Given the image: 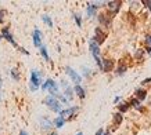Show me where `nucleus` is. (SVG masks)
<instances>
[{"mask_svg":"<svg viewBox=\"0 0 151 135\" xmlns=\"http://www.w3.org/2000/svg\"><path fill=\"white\" fill-rule=\"evenodd\" d=\"M42 19H43V22L46 23L49 28L53 26V21H51V18L49 17V15H43V17H42Z\"/></svg>","mask_w":151,"mask_h":135,"instance_id":"obj_20","label":"nucleus"},{"mask_svg":"<svg viewBox=\"0 0 151 135\" xmlns=\"http://www.w3.org/2000/svg\"><path fill=\"white\" fill-rule=\"evenodd\" d=\"M146 6H148V9H150V11H151V1H143Z\"/></svg>","mask_w":151,"mask_h":135,"instance_id":"obj_30","label":"nucleus"},{"mask_svg":"<svg viewBox=\"0 0 151 135\" xmlns=\"http://www.w3.org/2000/svg\"><path fill=\"white\" fill-rule=\"evenodd\" d=\"M129 108H130V104H121L119 105V110H121V112H126Z\"/></svg>","mask_w":151,"mask_h":135,"instance_id":"obj_23","label":"nucleus"},{"mask_svg":"<svg viewBox=\"0 0 151 135\" xmlns=\"http://www.w3.org/2000/svg\"><path fill=\"white\" fill-rule=\"evenodd\" d=\"M99 21H100V23L104 25V26H107V28L111 26V17L105 15V14H100V15H99Z\"/></svg>","mask_w":151,"mask_h":135,"instance_id":"obj_12","label":"nucleus"},{"mask_svg":"<svg viewBox=\"0 0 151 135\" xmlns=\"http://www.w3.org/2000/svg\"><path fill=\"white\" fill-rule=\"evenodd\" d=\"M146 40H147V43L151 45V36H150V35H148V36H146Z\"/></svg>","mask_w":151,"mask_h":135,"instance_id":"obj_29","label":"nucleus"},{"mask_svg":"<svg viewBox=\"0 0 151 135\" xmlns=\"http://www.w3.org/2000/svg\"><path fill=\"white\" fill-rule=\"evenodd\" d=\"M143 57V50H137L136 51V58H142Z\"/></svg>","mask_w":151,"mask_h":135,"instance_id":"obj_28","label":"nucleus"},{"mask_svg":"<svg viewBox=\"0 0 151 135\" xmlns=\"http://www.w3.org/2000/svg\"><path fill=\"white\" fill-rule=\"evenodd\" d=\"M11 76L14 77V80H18V79H19V76H18V72H17L15 69H13V70H11Z\"/></svg>","mask_w":151,"mask_h":135,"instance_id":"obj_25","label":"nucleus"},{"mask_svg":"<svg viewBox=\"0 0 151 135\" xmlns=\"http://www.w3.org/2000/svg\"><path fill=\"white\" fill-rule=\"evenodd\" d=\"M105 37H107V33H105L101 28H96V29H94V37H93V40H94V43H96L97 45L101 44V43H104Z\"/></svg>","mask_w":151,"mask_h":135,"instance_id":"obj_5","label":"nucleus"},{"mask_svg":"<svg viewBox=\"0 0 151 135\" xmlns=\"http://www.w3.org/2000/svg\"><path fill=\"white\" fill-rule=\"evenodd\" d=\"M65 72H67V75L69 76V79L73 81V84H76V86H79V84H81V81H82V77L79 76V73L75 72L72 68L67 66V68H65Z\"/></svg>","mask_w":151,"mask_h":135,"instance_id":"obj_4","label":"nucleus"},{"mask_svg":"<svg viewBox=\"0 0 151 135\" xmlns=\"http://www.w3.org/2000/svg\"><path fill=\"white\" fill-rule=\"evenodd\" d=\"M1 37H4L6 40H9V41H10V43H11V44H13V45H15V47H18V45H17V43L14 41V37L11 36V35H10L9 28H4V29L1 31Z\"/></svg>","mask_w":151,"mask_h":135,"instance_id":"obj_10","label":"nucleus"},{"mask_svg":"<svg viewBox=\"0 0 151 135\" xmlns=\"http://www.w3.org/2000/svg\"><path fill=\"white\" fill-rule=\"evenodd\" d=\"M107 6H108V10H111L112 13H116L121 7V1H108Z\"/></svg>","mask_w":151,"mask_h":135,"instance_id":"obj_14","label":"nucleus"},{"mask_svg":"<svg viewBox=\"0 0 151 135\" xmlns=\"http://www.w3.org/2000/svg\"><path fill=\"white\" fill-rule=\"evenodd\" d=\"M78 110V106H73V108H68L65 109V110H61L60 112V117H63V119H65V117H72L73 113Z\"/></svg>","mask_w":151,"mask_h":135,"instance_id":"obj_9","label":"nucleus"},{"mask_svg":"<svg viewBox=\"0 0 151 135\" xmlns=\"http://www.w3.org/2000/svg\"><path fill=\"white\" fill-rule=\"evenodd\" d=\"M75 21H76V23H78V26H81V25H82V19H81V15H78V14H75Z\"/></svg>","mask_w":151,"mask_h":135,"instance_id":"obj_26","label":"nucleus"},{"mask_svg":"<svg viewBox=\"0 0 151 135\" xmlns=\"http://www.w3.org/2000/svg\"><path fill=\"white\" fill-rule=\"evenodd\" d=\"M76 135H83V132H78V134H76Z\"/></svg>","mask_w":151,"mask_h":135,"instance_id":"obj_34","label":"nucleus"},{"mask_svg":"<svg viewBox=\"0 0 151 135\" xmlns=\"http://www.w3.org/2000/svg\"><path fill=\"white\" fill-rule=\"evenodd\" d=\"M103 134H104V131H103V130H99V131H97V134H96V135H103Z\"/></svg>","mask_w":151,"mask_h":135,"instance_id":"obj_31","label":"nucleus"},{"mask_svg":"<svg viewBox=\"0 0 151 135\" xmlns=\"http://www.w3.org/2000/svg\"><path fill=\"white\" fill-rule=\"evenodd\" d=\"M73 91H75V94L78 95V97H79L81 99H83V98H85V95H86V94H85V90H83V88H82L81 86H75Z\"/></svg>","mask_w":151,"mask_h":135,"instance_id":"obj_16","label":"nucleus"},{"mask_svg":"<svg viewBox=\"0 0 151 135\" xmlns=\"http://www.w3.org/2000/svg\"><path fill=\"white\" fill-rule=\"evenodd\" d=\"M40 54H42V57H43V58L46 59V61H49V54H47V48L46 47H45V45H42L40 47Z\"/></svg>","mask_w":151,"mask_h":135,"instance_id":"obj_21","label":"nucleus"},{"mask_svg":"<svg viewBox=\"0 0 151 135\" xmlns=\"http://www.w3.org/2000/svg\"><path fill=\"white\" fill-rule=\"evenodd\" d=\"M54 124H55L57 128H61V127L65 124V119H63V117H57V119L54 120Z\"/></svg>","mask_w":151,"mask_h":135,"instance_id":"obj_18","label":"nucleus"},{"mask_svg":"<svg viewBox=\"0 0 151 135\" xmlns=\"http://www.w3.org/2000/svg\"><path fill=\"white\" fill-rule=\"evenodd\" d=\"M42 84V75L40 72H37L33 69L32 73H31V90L35 91L37 87Z\"/></svg>","mask_w":151,"mask_h":135,"instance_id":"obj_3","label":"nucleus"},{"mask_svg":"<svg viewBox=\"0 0 151 135\" xmlns=\"http://www.w3.org/2000/svg\"><path fill=\"white\" fill-rule=\"evenodd\" d=\"M61 86L64 87V94H65V98H67V101L68 99H72V88L67 84V81H61Z\"/></svg>","mask_w":151,"mask_h":135,"instance_id":"obj_11","label":"nucleus"},{"mask_svg":"<svg viewBox=\"0 0 151 135\" xmlns=\"http://www.w3.org/2000/svg\"><path fill=\"white\" fill-rule=\"evenodd\" d=\"M50 135H58V134H57V132H51Z\"/></svg>","mask_w":151,"mask_h":135,"instance_id":"obj_33","label":"nucleus"},{"mask_svg":"<svg viewBox=\"0 0 151 135\" xmlns=\"http://www.w3.org/2000/svg\"><path fill=\"white\" fill-rule=\"evenodd\" d=\"M32 39H33V45H35V47H42V32L39 31V29H35V31H33Z\"/></svg>","mask_w":151,"mask_h":135,"instance_id":"obj_8","label":"nucleus"},{"mask_svg":"<svg viewBox=\"0 0 151 135\" xmlns=\"http://www.w3.org/2000/svg\"><path fill=\"white\" fill-rule=\"evenodd\" d=\"M4 17H6V11H4V10H0V23L3 22Z\"/></svg>","mask_w":151,"mask_h":135,"instance_id":"obj_27","label":"nucleus"},{"mask_svg":"<svg viewBox=\"0 0 151 135\" xmlns=\"http://www.w3.org/2000/svg\"><path fill=\"white\" fill-rule=\"evenodd\" d=\"M42 88H43L45 91H46V90L49 91L51 97H55V95L58 94V86H57V84H55V81L51 80V79H47V80L43 83Z\"/></svg>","mask_w":151,"mask_h":135,"instance_id":"obj_2","label":"nucleus"},{"mask_svg":"<svg viewBox=\"0 0 151 135\" xmlns=\"http://www.w3.org/2000/svg\"><path fill=\"white\" fill-rule=\"evenodd\" d=\"M126 69H128V66H126L124 62H121L119 63V68L116 69V73H118V75H124V73L126 72Z\"/></svg>","mask_w":151,"mask_h":135,"instance_id":"obj_19","label":"nucleus"},{"mask_svg":"<svg viewBox=\"0 0 151 135\" xmlns=\"http://www.w3.org/2000/svg\"><path fill=\"white\" fill-rule=\"evenodd\" d=\"M147 97V91L143 90V88H139L137 91H136V99L137 101H143V99H146Z\"/></svg>","mask_w":151,"mask_h":135,"instance_id":"obj_15","label":"nucleus"},{"mask_svg":"<svg viewBox=\"0 0 151 135\" xmlns=\"http://www.w3.org/2000/svg\"><path fill=\"white\" fill-rule=\"evenodd\" d=\"M45 104L50 108V110H53V112H55V113H60L63 110V109H61V104L58 102V99L55 98V97L49 95V97L45 99Z\"/></svg>","mask_w":151,"mask_h":135,"instance_id":"obj_1","label":"nucleus"},{"mask_svg":"<svg viewBox=\"0 0 151 135\" xmlns=\"http://www.w3.org/2000/svg\"><path fill=\"white\" fill-rule=\"evenodd\" d=\"M96 4H89V7H87V15L89 17H93L94 14H96Z\"/></svg>","mask_w":151,"mask_h":135,"instance_id":"obj_17","label":"nucleus"},{"mask_svg":"<svg viewBox=\"0 0 151 135\" xmlns=\"http://www.w3.org/2000/svg\"><path fill=\"white\" fill-rule=\"evenodd\" d=\"M19 135H28V132H25V131H21V132H19Z\"/></svg>","mask_w":151,"mask_h":135,"instance_id":"obj_32","label":"nucleus"},{"mask_svg":"<svg viewBox=\"0 0 151 135\" xmlns=\"http://www.w3.org/2000/svg\"><path fill=\"white\" fill-rule=\"evenodd\" d=\"M115 63L112 59H104V61H101V70H104V72H111L112 69H114Z\"/></svg>","mask_w":151,"mask_h":135,"instance_id":"obj_7","label":"nucleus"},{"mask_svg":"<svg viewBox=\"0 0 151 135\" xmlns=\"http://www.w3.org/2000/svg\"><path fill=\"white\" fill-rule=\"evenodd\" d=\"M0 86H1V79H0Z\"/></svg>","mask_w":151,"mask_h":135,"instance_id":"obj_35","label":"nucleus"},{"mask_svg":"<svg viewBox=\"0 0 151 135\" xmlns=\"http://www.w3.org/2000/svg\"><path fill=\"white\" fill-rule=\"evenodd\" d=\"M130 105H133V106H134V108H140V101H137V99H132V101H130Z\"/></svg>","mask_w":151,"mask_h":135,"instance_id":"obj_24","label":"nucleus"},{"mask_svg":"<svg viewBox=\"0 0 151 135\" xmlns=\"http://www.w3.org/2000/svg\"><path fill=\"white\" fill-rule=\"evenodd\" d=\"M121 122H122V114H121V113L114 114V123H115V124H116V126H119V124H121Z\"/></svg>","mask_w":151,"mask_h":135,"instance_id":"obj_22","label":"nucleus"},{"mask_svg":"<svg viewBox=\"0 0 151 135\" xmlns=\"http://www.w3.org/2000/svg\"><path fill=\"white\" fill-rule=\"evenodd\" d=\"M51 126H53V123H51L47 117H42L40 119V127L43 130H50Z\"/></svg>","mask_w":151,"mask_h":135,"instance_id":"obj_13","label":"nucleus"},{"mask_svg":"<svg viewBox=\"0 0 151 135\" xmlns=\"http://www.w3.org/2000/svg\"><path fill=\"white\" fill-rule=\"evenodd\" d=\"M90 51H92L93 57H94V59H96L97 65H99V68L101 69V59H100V50H99V45L94 43V40L92 39V41H90Z\"/></svg>","mask_w":151,"mask_h":135,"instance_id":"obj_6","label":"nucleus"}]
</instances>
